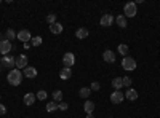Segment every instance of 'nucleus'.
Wrapping results in <instances>:
<instances>
[{"mask_svg":"<svg viewBox=\"0 0 160 118\" xmlns=\"http://www.w3.org/2000/svg\"><path fill=\"white\" fill-rule=\"evenodd\" d=\"M59 77L62 78V80H69V78L72 77V70H71V67H62L61 72H59Z\"/></svg>","mask_w":160,"mask_h":118,"instance_id":"obj_12","label":"nucleus"},{"mask_svg":"<svg viewBox=\"0 0 160 118\" xmlns=\"http://www.w3.org/2000/svg\"><path fill=\"white\" fill-rule=\"evenodd\" d=\"M58 109H59V110H68V109H69L68 102H59V104H58Z\"/></svg>","mask_w":160,"mask_h":118,"instance_id":"obj_30","label":"nucleus"},{"mask_svg":"<svg viewBox=\"0 0 160 118\" xmlns=\"http://www.w3.org/2000/svg\"><path fill=\"white\" fill-rule=\"evenodd\" d=\"M112 86L115 91H120L123 88V80H122V77H115L114 80H112Z\"/></svg>","mask_w":160,"mask_h":118,"instance_id":"obj_13","label":"nucleus"},{"mask_svg":"<svg viewBox=\"0 0 160 118\" xmlns=\"http://www.w3.org/2000/svg\"><path fill=\"white\" fill-rule=\"evenodd\" d=\"M50 32H51V34H61V32H62V24H59V22L51 24V26H50Z\"/></svg>","mask_w":160,"mask_h":118,"instance_id":"obj_17","label":"nucleus"},{"mask_svg":"<svg viewBox=\"0 0 160 118\" xmlns=\"http://www.w3.org/2000/svg\"><path fill=\"white\" fill-rule=\"evenodd\" d=\"M75 37H77V38H80V40H83V38H87V37H88V29H85V27H80V29L75 32Z\"/></svg>","mask_w":160,"mask_h":118,"instance_id":"obj_18","label":"nucleus"},{"mask_svg":"<svg viewBox=\"0 0 160 118\" xmlns=\"http://www.w3.org/2000/svg\"><path fill=\"white\" fill-rule=\"evenodd\" d=\"M47 96H48V94H47V91H45V89H40L38 93L35 94V97H37V99H40V101H43V99H47Z\"/></svg>","mask_w":160,"mask_h":118,"instance_id":"obj_27","label":"nucleus"},{"mask_svg":"<svg viewBox=\"0 0 160 118\" xmlns=\"http://www.w3.org/2000/svg\"><path fill=\"white\" fill-rule=\"evenodd\" d=\"M16 37H18V35L15 34V31H13V29H8V31H7V40H8V42L15 40Z\"/></svg>","mask_w":160,"mask_h":118,"instance_id":"obj_25","label":"nucleus"},{"mask_svg":"<svg viewBox=\"0 0 160 118\" xmlns=\"http://www.w3.org/2000/svg\"><path fill=\"white\" fill-rule=\"evenodd\" d=\"M83 109H85L87 115H88V113H93V110H95V102H93V101H87L85 106H83Z\"/></svg>","mask_w":160,"mask_h":118,"instance_id":"obj_19","label":"nucleus"},{"mask_svg":"<svg viewBox=\"0 0 160 118\" xmlns=\"http://www.w3.org/2000/svg\"><path fill=\"white\" fill-rule=\"evenodd\" d=\"M35 94H32V93H28V94H24V104H26V106H32V104L35 102Z\"/></svg>","mask_w":160,"mask_h":118,"instance_id":"obj_16","label":"nucleus"},{"mask_svg":"<svg viewBox=\"0 0 160 118\" xmlns=\"http://www.w3.org/2000/svg\"><path fill=\"white\" fill-rule=\"evenodd\" d=\"M122 67H123V70H135L136 69V61L133 59V58H130V56H125L123 58V61H122Z\"/></svg>","mask_w":160,"mask_h":118,"instance_id":"obj_3","label":"nucleus"},{"mask_svg":"<svg viewBox=\"0 0 160 118\" xmlns=\"http://www.w3.org/2000/svg\"><path fill=\"white\" fill-rule=\"evenodd\" d=\"M90 93H91V89H90V88H80V91H78L80 97H83V99H87V97L90 96Z\"/></svg>","mask_w":160,"mask_h":118,"instance_id":"obj_22","label":"nucleus"},{"mask_svg":"<svg viewBox=\"0 0 160 118\" xmlns=\"http://www.w3.org/2000/svg\"><path fill=\"white\" fill-rule=\"evenodd\" d=\"M112 22H114V16L109 15V13H106V15L101 18V21H99V24L102 26V27H109V26H112Z\"/></svg>","mask_w":160,"mask_h":118,"instance_id":"obj_9","label":"nucleus"},{"mask_svg":"<svg viewBox=\"0 0 160 118\" xmlns=\"http://www.w3.org/2000/svg\"><path fill=\"white\" fill-rule=\"evenodd\" d=\"M10 51H11V42H8V40H0V54L7 56V54H10Z\"/></svg>","mask_w":160,"mask_h":118,"instance_id":"obj_5","label":"nucleus"},{"mask_svg":"<svg viewBox=\"0 0 160 118\" xmlns=\"http://www.w3.org/2000/svg\"><path fill=\"white\" fill-rule=\"evenodd\" d=\"M123 99H125V94H122L120 91H114V93L111 94V102H114V104L123 102Z\"/></svg>","mask_w":160,"mask_h":118,"instance_id":"obj_10","label":"nucleus"},{"mask_svg":"<svg viewBox=\"0 0 160 118\" xmlns=\"http://www.w3.org/2000/svg\"><path fill=\"white\" fill-rule=\"evenodd\" d=\"M102 59H104L106 62L114 64V62H115V53H114V51H111V50H106L104 53H102Z\"/></svg>","mask_w":160,"mask_h":118,"instance_id":"obj_11","label":"nucleus"},{"mask_svg":"<svg viewBox=\"0 0 160 118\" xmlns=\"http://www.w3.org/2000/svg\"><path fill=\"white\" fill-rule=\"evenodd\" d=\"M16 38H18V40H21V42H24V43H29V40H32V35H31L29 31L22 29V31L18 32V37Z\"/></svg>","mask_w":160,"mask_h":118,"instance_id":"obj_6","label":"nucleus"},{"mask_svg":"<svg viewBox=\"0 0 160 118\" xmlns=\"http://www.w3.org/2000/svg\"><path fill=\"white\" fill-rule=\"evenodd\" d=\"M122 80H123V86L131 88V78L130 77H122Z\"/></svg>","mask_w":160,"mask_h":118,"instance_id":"obj_29","label":"nucleus"},{"mask_svg":"<svg viewBox=\"0 0 160 118\" xmlns=\"http://www.w3.org/2000/svg\"><path fill=\"white\" fill-rule=\"evenodd\" d=\"M28 67V56L26 54H19L18 58H16V69L19 70V69H26Z\"/></svg>","mask_w":160,"mask_h":118,"instance_id":"obj_8","label":"nucleus"},{"mask_svg":"<svg viewBox=\"0 0 160 118\" xmlns=\"http://www.w3.org/2000/svg\"><path fill=\"white\" fill-rule=\"evenodd\" d=\"M87 118H95V116H93V113H88V115H87Z\"/></svg>","mask_w":160,"mask_h":118,"instance_id":"obj_33","label":"nucleus"},{"mask_svg":"<svg viewBox=\"0 0 160 118\" xmlns=\"http://www.w3.org/2000/svg\"><path fill=\"white\" fill-rule=\"evenodd\" d=\"M115 21H117V24H118V27H127V18L123 16V15H118L117 18H115Z\"/></svg>","mask_w":160,"mask_h":118,"instance_id":"obj_20","label":"nucleus"},{"mask_svg":"<svg viewBox=\"0 0 160 118\" xmlns=\"http://www.w3.org/2000/svg\"><path fill=\"white\" fill-rule=\"evenodd\" d=\"M22 75H24V77H28V78H35V77H37V70H35L34 67H29V65H28V67L24 69Z\"/></svg>","mask_w":160,"mask_h":118,"instance_id":"obj_15","label":"nucleus"},{"mask_svg":"<svg viewBox=\"0 0 160 118\" xmlns=\"http://www.w3.org/2000/svg\"><path fill=\"white\" fill-rule=\"evenodd\" d=\"M22 77H24V75H22L21 70L13 69V70H10V73H8V77H7V80H8V83L13 85V86H19L21 82H22Z\"/></svg>","mask_w":160,"mask_h":118,"instance_id":"obj_1","label":"nucleus"},{"mask_svg":"<svg viewBox=\"0 0 160 118\" xmlns=\"http://www.w3.org/2000/svg\"><path fill=\"white\" fill-rule=\"evenodd\" d=\"M5 113H7V107L3 104H0V115H5Z\"/></svg>","mask_w":160,"mask_h":118,"instance_id":"obj_32","label":"nucleus"},{"mask_svg":"<svg viewBox=\"0 0 160 118\" xmlns=\"http://www.w3.org/2000/svg\"><path fill=\"white\" fill-rule=\"evenodd\" d=\"M123 13H125V18H135L136 16V13H138V10H136V3L135 2H128V3H125V7H123Z\"/></svg>","mask_w":160,"mask_h":118,"instance_id":"obj_2","label":"nucleus"},{"mask_svg":"<svg viewBox=\"0 0 160 118\" xmlns=\"http://www.w3.org/2000/svg\"><path fill=\"white\" fill-rule=\"evenodd\" d=\"M125 97H127L128 101H136V99H138V93H136V89L128 88V89H127V93H125Z\"/></svg>","mask_w":160,"mask_h":118,"instance_id":"obj_14","label":"nucleus"},{"mask_svg":"<svg viewBox=\"0 0 160 118\" xmlns=\"http://www.w3.org/2000/svg\"><path fill=\"white\" fill-rule=\"evenodd\" d=\"M2 64H3V67L7 69H11L16 65V58L15 56H11V54H7V56H2Z\"/></svg>","mask_w":160,"mask_h":118,"instance_id":"obj_4","label":"nucleus"},{"mask_svg":"<svg viewBox=\"0 0 160 118\" xmlns=\"http://www.w3.org/2000/svg\"><path fill=\"white\" fill-rule=\"evenodd\" d=\"M47 22L51 26V24H55L56 22V13H50V15L47 16Z\"/></svg>","mask_w":160,"mask_h":118,"instance_id":"obj_26","label":"nucleus"},{"mask_svg":"<svg viewBox=\"0 0 160 118\" xmlns=\"http://www.w3.org/2000/svg\"><path fill=\"white\" fill-rule=\"evenodd\" d=\"M55 110H58V104L53 101V102H48L47 104V112H55Z\"/></svg>","mask_w":160,"mask_h":118,"instance_id":"obj_24","label":"nucleus"},{"mask_svg":"<svg viewBox=\"0 0 160 118\" xmlns=\"http://www.w3.org/2000/svg\"><path fill=\"white\" fill-rule=\"evenodd\" d=\"M118 53L122 54V56H127V54H128V46H127L125 43H120V45H118Z\"/></svg>","mask_w":160,"mask_h":118,"instance_id":"obj_23","label":"nucleus"},{"mask_svg":"<svg viewBox=\"0 0 160 118\" xmlns=\"http://www.w3.org/2000/svg\"><path fill=\"white\" fill-rule=\"evenodd\" d=\"M53 101L61 102V101H62V91H59V89H55V91H53Z\"/></svg>","mask_w":160,"mask_h":118,"instance_id":"obj_21","label":"nucleus"},{"mask_svg":"<svg viewBox=\"0 0 160 118\" xmlns=\"http://www.w3.org/2000/svg\"><path fill=\"white\" fill-rule=\"evenodd\" d=\"M75 62V56L72 53H66L62 56V64H64V67H72Z\"/></svg>","mask_w":160,"mask_h":118,"instance_id":"obj_7","label":"nucleus"},{"mask_svg":"<svg viewBox=\"0 0 160 118\" xmlns=\"http://www.w3.org/2000/svg\"><path fill=\"white\" fill-rule=\"evenodd\" d=\"M99 88H101V85H99L98 82H93V83H91V86H90V89H93V91H98Z\"/></svg>","mask_w":160,"mask_h":118,"instance_id":"obj_31","label":"nucleus"},{"mask_svg":"<svg viewBox=\"0 0 160 118\" xmlns=\"http://www.w3.org/2000/svg\"><path fill=\"white\" fill-rule=\"evenodd\" d=\"M31 45H32V46H38V45H42V37H32Z\"/></svg>","mask_w":160,"mask_h":118,"instance_id":"obj_28","label":"nucleus"}]
</instances>
